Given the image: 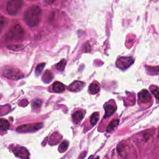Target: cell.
<instances>
[{"mask_svg": "<svg viewBox=\"0 0 159 159\" xmlns=\"http://www.w3.org/2000/svg\"><path fill=\"white\" fill-rule=\"evenodd\" d=\"M134 62V60L132 57H121L117 60L116 66L119 69L121 70H126L131 66Z\"/></svg>", "mask_w": 159, "mask_h": 159, "instance_id": "6", "label": "cell"}, {"mask_svg": "<svg viewBox=\"0 0 159 159\" xmlns=\"http://www.w3.org/2000/svg\"><path fill=\"white\" fill-rule=\"evenodd\" d=\"M14 155L21 158H29V152L27 149L23 147H18L13 150Z\"/></svg>", "mask_w": 159, "mask_h": 159, "instance_id": "7", "label": "cell"}, {"mask_svg": "<svg viewBox=\"0 0 159 159\" xmlns=\"http://www.w3.org/2000/svg\"><path fill=\"white\" fill-rule=\"evenodd\" d=\"M139 99L142 103H148L151 100V95L146 90H143L138 94Z\"/></svg>", "mask_w": 159, "mask_h": 159, "instance_id": "9", "label": "cell"}, {"mask_svg": "<svg viewBox=\"0 0 159 159\" xmlns=\"http://www.w3.org/2000/svg\"><path fill=\"white\" fill-rule=\"evenodd\" d=\"M66 64L67 61L65 59H62L60 62H59V63L56 65L55 66L56 69L60 71H63L65 70Z\"/></svg>", "mask_w": 159, "mask_h": 159, "instance_id": "18", "label": "cell"}, {"mask_svg": "<svg viewBox=\"0 0 159 159\" xmlns=\"http://www.w3.org/2000/svg\"><path fill=\"white\" fill-rule=\"evenodd\" d=\"M84 86L85 83L82 82V81H75L68 86V90L69 91H73V92H77V91H79L82 90Z\"/></svg>", "mask_w": 159, "mask_h": 159, "instance_id": "8", "label": "cell"}, {"mask_svg": "<svg viewBox=\"0 0 159 159\" xmlns=\"http://www.w3.org/2000/svg\"><path fill=\"white\" fill-rule=\"evenodd\" d=\"M6 19L3 18V16H1V20H0V26H1V29H2L4 26L6 25Z\"/></svg>", "mask_w": 159, "mask_h": 159, "instance_id": "25", "label": "cell"}, {"mask_svg": "<svg viewBox=\"0 0 159 159\" xmlns=\"http://www.w3.org/2000/svg\"><path fill=\"white\" fill-rule=\"evenodd\" d=\"M42 104V100L40 99H34L32 102V106L33 108H39Z\"/></svg>", "mask_w": 159, "mask_h": 159, "instance_id": "24", "label": "cell"}, {"mask_svg": "<svg viewBox=\"0 0 159 159\" xmlns=\"http://www.w3.org/2000/svg\"><path fill=\"white\" fill-rule=\"evenodd\" d=\"M10 128V124L6 119H1L0 120V129L2 131H5Z\"/></svg>", "mask_w": 159, "mask_h": 159, "instance_id": "17", "label": "cell"}, {"mask_svg": "<svg viewBox=\"0 0 159 159\" xmlns=\"http://www.w3.org/2000/svg\"><path fill=\"white\" fill-rule=\"evenodd\" d=\"M60 138L61 137L60 136V134H58L57 132H55L51 136L49 143L51 145H55V144H57L60 141Z\"/></svg>", "mask_w": 159, "mask_h": 159, "instance_id": "16", "label": "cell"}, {"mask_svg": "<svg viewBox=\"0 0 159 159\" xmlns=\"http://www.w3.org/2000/svg\"><path fill=\"white\" fill-rule=\"evenodd\" d=\"M100 90V86L97 82H93L89 86V91L91 94L95 95L98 93Z\"/></svg>", "mask_w": 159, "mask_h": 159, "instance_id": "13", "label": "cell"}, {"mask_svg": "<svg viewBox=\"0 0 159 159\" xmlns=\"http://www.w3.org/2000/svg\"><path fill=\"white\" fill-rule=\"evenodd\" d=\"M150 89L152 93L155 96L156 99L158 100V90H159L158 86L152 85L150 87Z\"/></svg>", "mask_w": 159, "mask_h": 159, "instance_id": "23", "label": "cell"}, {"mask_svg": "<svg viewBox=\"0 0 159 159\" xmlns=\"http://www.w3.org/2000/svg\"><path fill=\"white\" fill-rule=\"evenodd\" d=\"M119 123V119H114L113 121H111V123L109 124L108 126L107 127V132H112L113 130L118 126Z\"/></svg>", "mask_w": 159, "mask_h": 159, "instance_id": "15", "label": "cell"}, {"mask_svg": "<svg viewBox=\"0 0 159 159\" xmlns=\"http://www.w3.org/2000/svg\"><path fill=\"white\" fill-rule=\"evenodd\" d=\"M43 127V123H39L37 124H26V125H22V126H19L16 131L18 132H36L38 130H39Z\"/></svg>", "mask_w": 159, "mask_h": 159, "instance_id": "4", "label": "cell"}, {"mask_svg": "<svg viewBox=\"0 0 159 159\" xmlns=\"http://www.w3.org/2000/svg\"><path fill=\"white\" fill-rule=\"evenodd\" d=\"M3 75L6 78L13 80H18L24 77L23 74L20 70L13 67H6L3 71Z\"/></svg>", "mask_w": 159, "mask_h": 159, "instance_id": "3", "label": "cell"}, {"mask_svg": "<svg viewBox=\"0 0 159 159\" xmlns=\"http://www.w3.org/2000/svg\"><path fill=\"white\" fill-rule=\"evenodd\" d=\"M42 16L41 8L36 5L29 8L25 14V21L28 26L34 27L39 23Z\"/></svg>", "mask_w": 159, "mask_h": 159, "instance_id": "1", "label": "cell"}, {"mask_svg": "<svg viewBox=\"0 0 159 159\" xmlns=\"http://www.w3.org/2000/svg\"><path fill=\"white\" fill-rule=\"evenodd\" d=\"M25 36V31L22 27L19 25L14 26L4 36L6 41H13L21 40Z\"/></svg>", "mask_w": 159, "mask_h": 159, "instance_id": "2", "label": "cell"}, {"mask_svg": "<svg viewBox=\"0 0 159 159\" xmlns=\"http://www.w3.org/2000/svg\"><path fill=\"white\" fill-rule=\"evenodd\" d=\"M83 117H84L83 114L81 111H76L73 114V116H72V118H73L75 124H78L80 123L82 121Z\"/></svg>", "mask_w": 159, "mask_h": 159, "instance_id": "14", "label": "cell"}, {"mask_svg": "<svg viewBox=\"0 0 159 159\" xmlns=\"http://www.w3.org/2000/svg\"><path fill=\"white\" fill-rule=\"evenodd\" d=\"M65 85L59 81H55L54 84L52 85V89L56 93H62L65 90Z\"/></svg>", "mask_w": 159, "mask_h": 159, "instance_id": "11", "label": "cell"}, {"mask_svg": "<svg viewBox=\"0 0 159 159\" xmlns=\"http://www.w3.org/2000/svg\"><path fill=\"white\" fill-rule=\"evenodd\" d=\"M27 104H28V102H27V99H22L21 101V102H20V103H19V106H22V104H24V106L23 107H25V106H26L27 105Z\"/></svg>", "mask_w": 159, "mask_h": 159, "instance_id": "26", "label": "cell"}, {"mask_svg": "<svg viewBox=\"0 0 159 159\" xmlns=\"http://www.w3.org/2000/svg\"><path fill=\"white\" fill-rule=\"evenodd\" d=\"M22 4V1L19 0H13L8 3L7 11L11 15H16L21 9Z\"/></svg>", "mask_w": 159, "mask_h": 159, "instance_id": "5", "label": "cell"}, {"mask_svg": "<svg viewBox=\"0 0 159 159\" xmlns=\"http://www.w3.org/2000/svg\"><path fill=\"white\" fill-rule=\"evenodd\" d=\"M99 119V113L97 112L94 113L90 118V123L92 126H95V125L98 123Z\"/></svg>", "mask_w": 159, "mask_h": 159, "instance_id": "19", "label": "cell"}, {"mask_svg": "<svg viewBox=\"0 0 159 159\" xmlns=\"http://www.w3.org/2000/svg\"><path fill=\"white\" fill-rule=\"evenodd\" d=\"M104 108L105 109V114L104 116V119H106L112 115L116 110V106L113 104H105L104 106Z\"/></svg>", "mask_w": 159, "mask_h": 159, "instance_id": "10", "label": "cell"}, {"mask_svg": "<svg viewBox=\"0 0 159 159\" xmlns=\"http://www.w3.org/2000/svg\"><path fill=\"white\" fill-rule=\"evenodd\" d=\"M68 147H69L68 141H64L60 144V146L59 147V151L60 153H63L67 151V149L68 148Z\"/></svg>", "mask_w": 159, "mask_h": 159, "instance_id": "21", "label": "cell"}, {"mask_svg": "<svg viewBox=\"0 0 159 159\" xmlns=\"http://www.w3.org/2000/svg\"><path fill=\"white\" fill-rule=\"evenodd\" d=\"M45 66H46V64L45 63H41V64H39L37 66L36 69V70H35V73H36V75H37V76L39 75L42 73V71L43 69H44Z\"/></svg>", "mask_w": 159, "mask_h": 159, "instance_id": "22", "label": "cell"}, {"mask_svg": "<svg viewBox=\"0 0 159 159\" xmlns=\"http://www.w3.org/2000/svg\"><path fill=\"white\" fill-rule=\"evenodd\" d=\"M53 78H54V75L52 72L49 70H47L42 75V80L45 83H49L53 80Z\"/></svg>", "mask_w": 159, "mask_h": 159, "instance_id": "12", "label": "cell"}, {"mask_svg": "<svg viewBox=\"0 0 159 159\" xmlns=\"http://www.w3.org/2000/svg\"><path fill=\"white\" fill-rule=\"evenodd\" d=\"M7 47L8 49L13 51H19L24 49V46L21 44H12L8 46Z\"/></svg>", "mask_w": 159, "mask_h": 159, "instance_id": "20", "label": "cell"}]
</instances>
